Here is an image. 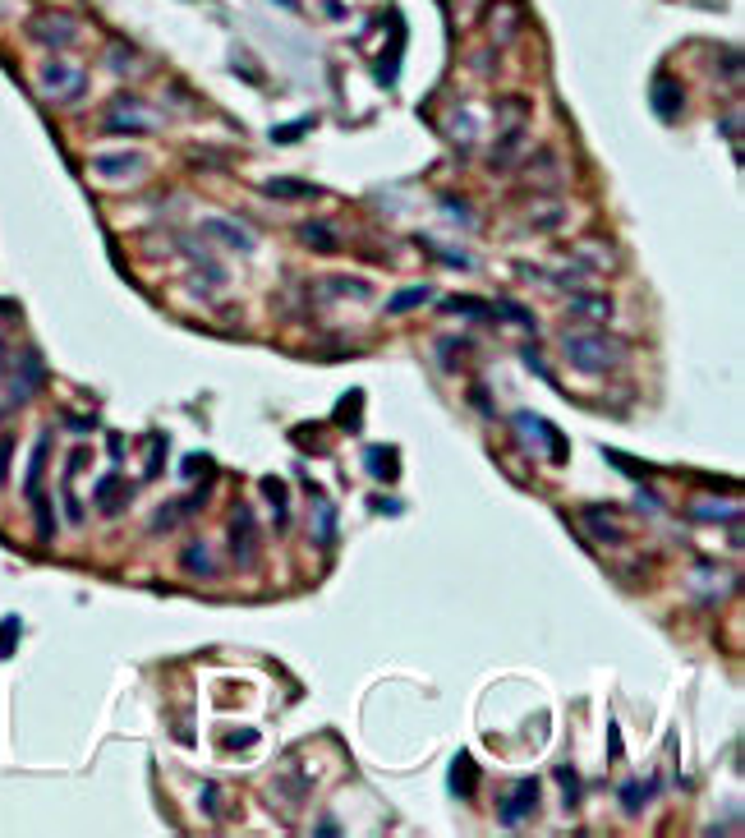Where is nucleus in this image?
I'll return each mask as SVG.
<instances>
[{
	"label": "nucleus",
	"mask_w": 745,
	"mask_h": 838,
	"mask_svg": "<svg viewBox=\"0 0 745 838\" xmlns=\"http://www.w3.org/2000/svg\"><path fill=\"white\" fill-rule=\"evenodd\" d=\"M566 355H571V364L584 369V374H608V369L621 360V351H617L608 336H575V341H566Z\"/></svg>",
	"instance_id": "f257e3e1"
},
{
	"label": "nucleus",
	"mask_w": 745,
	"mask_h": 838,
	"mask_svg": "<svg viewBox=\"0 0 745 838\" xmlns=\"http://www.w3.org/2000/svg\"><path fill=\"white\" fill-rule=\"evenodd\" d=\"M46 452H51V434H42L37 452H33V465H28V503L37 512V534L51 539L55 525H51V507H46V494H42V470H46Z\"/></svg>",
	"instance_id": "f03ea898"
},
{
	"label": "nucleus",
	"mask_w": 745,
	"mask_h": 838,
	"mask_svg": "<svg viewBox=\"0 0 745 838\" xmlns=\"http://www.w3.org/2000/svg\"><path fill=\"white\" fill-rule=\"evenodd\" d=\"M539 811V779H525V783H515L506 797H502V806H497V820L506 824V829H520L530 815Z\"/></svg>",
	"instance_id": "7ed1b4c3"
},
{
	"label": "nucleus",
	"mask_w": 745,
	"mask_h": 838,
	"mask_svg": "<svg viewBox=\"0 0 745 838\" xmlns=\"http://www.w3.org/2000/svg\"><path fill=\"white\" fill-rule=\"evenodd\" d=\"M649 102H653V111H658L662 120H677V115L686 111V88H681L672 75H658L653 88H649Z\"/></svg>",
	"instance_id": "20e7f679"
},
{
	"label": "nucleus",
	"mask_w": 745,
	"mask_h": 838,
	"mask_svg": "<svg viewBox=\"0 0 745 838\" xmlns=\"http://www.w3.org/2000/svg\"><path fill=\"white\" fill-rule=\"evenodd\" d=\"M28 33H33L37 42H46V46H69L74 37H79L74 19H60V15H42V19H33V24H28Z\"/></svg>",
	"instance_id": "39448f33"
},
{
	"label": "nucleus",
	"mask_w": 745,
	"mask_h": 838,
	"mask_svg": "<svg viewBox=\"0 0 745 838\" xmlns=\"http://www.w3.org/2000/svg\"><path fill=\"white\" fill-rule=\"evenodd\" d=\"M42 79H46V93H51V97H60V88H65V97H79V93H84V69L46 65V69H42Z\"/></svg>",
	"instance_id": "423d86ee"
},
{
	"label": "nucleus",
	"mask_w": 745,
	"mask_h": 838,
	"mask_svg": "<svg viewBox=\"0 0 745 838\" xmlns=\"http://www.w3.org/2000/svg\"><path fill=\"white\" fill-rule=\"evenodd\" d=\"M231 544H235V557H240V563H253L258 544H253V516H249V507H240V512H235V525H231Z\"/></svg>",
	"instance_id": "0eeeda50"
},
{
	"label": "nucleus",
	"mask_w": 745,
	"mask_h": 838,
	"mask_svg": "<svg viewBox=\"0 0 745 838\" xmlns=\"http://www.w3.org/2000/svg\"><path fill=\"white\" fill-rule=\"evenodd\" d=\"M474 779H479L474 760L461 751V755L452 760V797H470V793H474Z\"/></svg>",
	"instance_id": "6e6552de"
},
{
	"label": "nucleus",
	"mask_w": 745,
	"mask_h": 838,
	"mask_svg": "<svg viewBox=\"0 0 745 838\" xmlns=\"http://www.w3.org/2000/svg\"><path fill=\"white\" fill-rule=\"evenodd\" d=\"M368 470L382 484H392L396 479V456H387V447H368Z\"/></svg>",
	"instance_id": "1a4fd4ad"
},
{
	"label": "nucleus",
	"mask_w": 745,
	"mask_h": 838,
	"mask_svg": "<svg viewBox=\"0 0 745 838\" xmlns=\"http://www.w3.org/2000/svg\"><path fill=\"white\" fill-rule=\"evenodd\" d=\"M184 572H194V576H212V553H207L203 544H189V548H184Z\"/></svg>",
	"instance_id": "9d476101"
},
{
	"label": "nucleus",
	"mask_w": 745,
	"mask_h": 838,
	"mask_svg": "<svg viewBox=\"0 0 745 838\" xmlns=\"http://www.w3.org/2000/svg\"><path fill=\"white\" fill-rule=\"evenodd\" d=\"M649 797H653V783H626V788H621V806H626L631 815H635Z\"/></svg>",
	"instance_id": "9b49d317"
},
{
	"label": "nucleus",
	"mask_w": 745,
	"mask_h": 838,
	"mask_svg": "<svg viewBox=\"0 0 745 838\" xmlns=\"http://www.w3.org/2000/svg\"><path fill=\"white\" fill-rule=\"evenodd\" d=\"M300 235H304V244H313V249H323V254H332V249H336V240H332V235H327V226H318V222L300 226Z\"/></svg>",
	"instance_id": "f8f14e48"
},
{
	"label": "nucleus",
	"mask_w": 745,
	"mask_h": 838,
	"mask_svg": "<svg viewBox=\"0 0 745 838\" xmlns=\"http://www.w3.org/2000/svg\"><path fill=\"white\" fill-rule=\"evenodd\" d=\"M428 295H432L428 286H414V291H401V295H392V304H387V309H392V314H410V309H414L419 300H428Z\"/></svg>",
	"instance_id": "ddd939ff"
},
{
	"label": "nucleus",
	"mask_w": 745,
	"mask_h": 838,
	"mask_svg": "<svg viewBox=\"0 0 745 838\" xmlns=\"http://www.w3.org/2000/svg\"><path fill=\"white\" fill-rule=\"evenodd\" d=\"M272 194H276V198H309V194H318V189H309V185H294V180H285V185L276 180V185H272Z\"/></svg>",
	"instance_id": "4468645a"
},
{
	"label": "nucleus",
	"mask_w": 745,
	"mask_h": 838,
	"mask_svg": "<svg viewBox=\"0 0 745 838\" xmlns=\"http://www.w3.org/2000/svg\"><path fill=\"white\" fill-rule=\"evenodd\" d=\"M15 632H19V617H5V622H0V659L15 650Z\"/></svg>",
	"instance_id": "2eb2a0df"
},
{
	"label": "nucleus",
	"mask_w": 745,
	"mask_h": 838,
	"mask_svg": "<svg viewBox=\"0 0 745 838\" xmlns=\"http://www.w3.org/2000/svg\"><path fill=\"white\" fill-rule=\"evenodd\" d=\"M138 162L134 157H120V162H97V175H124V171H134Z\"/></svg>",
	"instance_id": "dca6fc26"
},
{
	"label": "nucleus",
	"mask_w": 745,
	"mask_h": 838,
	"mask_svg": "<svg viewBox=\"0 0 745 838\" xmlns=\"http://www.w3.org/2000/svg\"><path fill=\"white\" fill-rule=\"evenodd\" d=\"M10 452H15V443H0V484L10 479Z\"/></svg>",
	"instance_id": "f3484780"
},
{
	"label": "nucleus",
	"mask_w": 745,
	"mask_h": 838,
	"mask_svg": "<svg viewBox=\"0 0 745 838\" xmlns=\"http://www.w3.org/2000/svg\"><path fill=\"white\" fill-rule=\"evenodd\" d=\"M0 364H5V345H0Z\"/></svg>",
	"instance_id": "a211bd4d"
}]
</instances>
